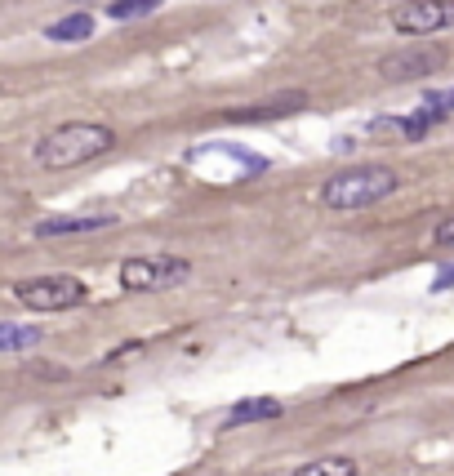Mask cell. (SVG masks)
I'll return each instance as SVG.
<instances>
[{"label":"cell","instance_id":"cell-16","mask_svg":"<svg viewBox=\"0 0 454 476\" xmlns=\"http://www.w3.org/2000/svg\"><path fill=\"white\" fill-rule=\"evenodd\" d=\"M71 5H111V0H71Z\"/></svg>","mask_w":454,"mask_h":476},{"label":"cell","instance_id":"cell-8","mask_svg":"<svg viewBox=\"0 0 454 476\" xmlns=\"http://www.w3.org/2000/svg\"><path fill=\"white\" fill-rule=\"evenodd\" d=\"M280 401L277 397H249V401H237L227 409V423L223 428H241V423H263V418H280Z\"/></svg>","mask_w":454,"mask_h":476},{"label":"cell","instance_id":"cell-7","mask_svg":"<svg viewBox=\"0 0 454 476\" xmlns=\"http://www.w3.org/2000/svg\"><path fill=\"white\" fill-rule=\"evenodd\" d=\"M116 227V214H54V218H40L32 232L36 237H80V232H103Z\"/></svg>","mask_w":454,"mask_h":476},{"label":"cell","instance_id":"cell-1","mask_svg":"<svg viewBox=\"0 0 454 476\" xmlns=\"http://www.w3.org/2000/svg\"><path fill=\"white\" fill-rule=\"evenodd\" d=\"M111 143H116V134L99 121H68V125L49 130L45 138H36L32 165L36 170H76V165L99 161Z\"/></svg>","mask_w":454,"mask_h":476},{"label":"cell","instance_id":"cell-9","mask_svg":"<svg viewBox=\"0 0 454 476\" xmlns=\"http://www.w3.org/2000/svg\"><path fill=\"white\" fill-rule=\"evenodd\" d=\"M90 36H94V18L90 14H68V18L45 27V40H54V45H80Z\"/></svg>","mask_w":454,"mask_h":476},{"label":"cell","instance_id":"cell-14","mask_svg":"<svg viewBox=\"0 0 454 476\" xmlns=\"http://www.w3.org/2000/svg\"><path fill=\"white\" fill-rule=\"evenodd\" d=\"M432 245H454V218H446V223L432 227Z\"/></svg>","mask_w":454,"mask_h":476},{"label":"cell","instance_id":"cell-6","mask_svg":"<svg viewBox=\"0 0 454 476\" xmlns=\"http://www.w3.org/2000/svg\"><path fill=\"white\" fill-rule=\"evenodd\" d=\"M441 68H446V49H437V45H406V49H392L387 58H379V76H387V80H419Z\"/></svg>","mask_w":454,"mask_h":476},{"label":"cell","instance_id":"cell-15","mask_svg":"<svg viewBox=\"0 0 454 476\" xmlns=\"http://www.w3.org/2000/svg\"><path fill=\"white\" fill-rule=\"evenodd\" d=\"M299 102H303V94H290V99L277 102V107H299ZM245 116H277V111H272V107H254V111H245ZM237 121H241V116H237Z\"/></svg>","mask_w":454,"mask_h":476},{"label":"cell","instance_id":"cell-5","mask_svg":"<svg viewBox=\"0 0 454 476\" xmlns=\"http://www.w3.org/2000/svg\"><path fill=\"white\" fill-rule=\"evenodd\" d=\"M396 36H437L454 27V0H410L392 14Z\"/></svg>","mask_w":454,"mask_h":476},{"label":"cell","instance_id":"cell-12","mask_svg":"<svg viewBox=\"0 0 454 476\" xmlns=\"http://www.w3.org/2000/svg\"><path fill=\"white\" fill-rule=\"evenodd\" d=\"M161 0H111L107 5V18H116V23H125V18H143V14H152Z\"/></svg>","mask_w":454,"mask_h":476},{"label":"cell","instance_id":"cell-3","mask_svg":"<svg viewBox=\"0 0 454 476\" xmlns=\"http://www.w3.org/2000/svg\"><path fill=\"white\" fill-rule=\"evenodd\" d=\"M192 276V263L178 254H134L121 263V290L130 294H156V290H174Z\"/></svg>","mask_w":454,"mask_h":476},{"label":"cell","instance_id":"cell-13","mask_svg":"<svg viewBox=\"0 0 454 476\" xmlns=\"http://www.w3.org/2000/svg\"><path fill=\"white\" fill-rule=\"evenodd\" d=\"M423 107H428V111L450 116V111H454V90H428V94H423Z\"/></svg>","mask_w":454,"mask_h":476},{"label":"cell","instance_id":"cell-11","mask_svg":"<svg viewBox=\"0 0 454 476\" xmlns=\"http://www.w3.org/2000/svg\"><path fill=\"white\" fill-rule=\"evenodd\" d=\"M40 343V325H5L0 330V352H23V347H36Z\"/></svg>","mask_w":454,"mask_h":476},{"label":"cell","instance_id":"cell-4","mask_svg":"<svg viewBox=\"0 0 454 476\" xmlns=\"http://www.w3.org/2000/svg\"><path fill=\"white\" fill-rule=\"evenodd\" d=\"M9 294H14V303L32 307V312H68L90 299L85 280H76V276H27V280H14Z\"/></svg>","mask_w":454,"mask_h":476},{"label":"cell","instance_id":"cell-2","mask_svg":"<svg viewBox=\"0 0 454 476\" xmlns=\"http://www.w3.org/2000/svg\"><path fill=\"white\" fill-rule=\"evenodd\" d=\"M401 187V178L396 170H387V165H352V170L334 174L325 187H321V205L325 209H370V205L387 201L392 192Z\"/></svg>","mask_w":454,"mask_h":476},{"label":"cell","instance_id":"cell-10","mask_svg":"<svg viewBox=\"0 0 454 476\" xmlns=\"http://www.w3.org/2000/svg\"><path fill=\"white\" fill-rule=\"evenodd\" d=\"M290 476H356V459H343V454H330V459H312V463L294 468Z\"/></svg>","mask_w":454,"mask_h":476}]
</instances>
